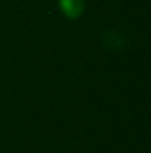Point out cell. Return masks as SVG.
<instances>
[{
	"mask_svg": "<svg viewBox=\"0 0 151 153\" xmlns=\"http://www.w3.org/2000/svg\"><path fill=\"white\" fill-rule=\"evenodd\" d=\"M58 1H59V7L64 12V15L71 19L80 16L85 7L83 0H58Z\"/></svg>",
	"mask_w": 151,
	"mask_h": 153,
	"instance_id": "cell-1",
	"label": "cell"
}]
</instances>
